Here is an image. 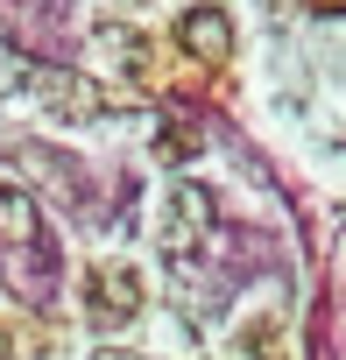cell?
I'll use <instances>...</instances> for the list:
<instances>
[{"label": "cell", "mask_w": 346, "mask_h": 360, "mask_svg": "<svg viewBox=\"0 0 346 360\" xmlns=\"http://www.w3.org/2000/svg\"><path fill=\"white\" fill-rule=\"evenodd\" d=\"M85 297H92V318H99V325H127V318L141 311V276H134L127 262H99V269L85 276Z\"/></svg>", "instance_id": "6da1fadb"}, {"label": "cell", "mask_w": 346, "mask_h": 360, "mask_svg": "<svg viewBox=\"0 0 346 360\" xmlns=\"http://www.w3.org/2000/svg\"><path fill=\"white\" fill-rule=\"evenodd\" d=\"M29 92L43 99L50 120H92L99 113V92L85 78H71V71H50V64H29Z\"/></svg>", "instance_id": "7a4b0ae2"}, {"label": "cell", "mask_w": 346, "mask_h": 360, "mask_svg": "<svg viewBox=\"0 0 346 360\" xmlns=\"http://www.w3.org/2000/svg\"><path fill=\"white\" fill-rule=\"evenodd\" d=\"M177 43H184V57H198V64H226V57H233V22H226V8H184V15H177Z\"/></svg>", "instance_id": "3957f363"}, {"label": "cell", "mask_w": 346, "mask_h": 360, "mask_svg": "<svg viewBox=\"0 0 346 360\" xmlns=\"http://www.w3.org/2000/svg\"><path fill=\"white\" fill-rule=\"evenodd\" d=\"M205 226H212V198L198 184H177V191H169V219H162V248L184 255V248L205 240Z\"/></svg>", "instance_id": "277c9868"}, {"label": "cell", "mask_w": 346, "mask_h": 360, "mask_svg": "<svg viewBox=\"0 0 346 360\" xmlns=\"http://www.w3.org/2000/svg\"><path fill=\"white\" fill-rule=\"evenodd\" d=\"M241 346H248L255 360H290V353H283V318H255V325L241 332Z\"/></svg>", "instance_id": "5b68a950"}, {"label": "cell", "mask_w": 346, "mask_h": 360, "mask_svg": "<svg viewBox=\"0 0 346 360\" xmlns=\"http://www.w3.org/2000/svg\"><path fill=\"white\" fill-rule=\"evenodd\" d=\"M92 360H141V353H120V346H99Z\"/></svg>", "instance_id": "8992f818"}, {"label": "cell", "mask_w": 346, "mask_h": 360, "mask_svg": "<svg viewBox=\"0 0 346 360\" xmlns=\"http://www.w3.org/2000/svg\"><path fill=\"white\" fill-rule=\"evenodd\" d=\"M8 353H15V339H8V325H0V360H8Z\"/></svg>", "instance_id": "52a82bcc"}]
</instances>
